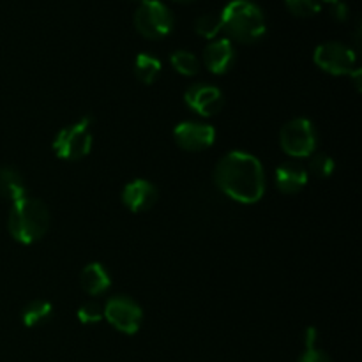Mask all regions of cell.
<instances>
[{
  "mask_svg": "<svg viewBox=\"0 0 362 362\" xmlns=\"http://www.w3.org/2000/svg\"><path fill=\"white\" fill-rule=\"evenodd\" d=\"M214 182L232 200L244 205L257 204L265 193L264 166L253 154L228 152L216 165Z\"/></svg>",
  "mask_w": 362,
  "mask_h": 362,
  "instance_id": "6da1fadb",
  "label": "cell"
},
{
  "mask_svg": "<svg viewBox=\"0 0 362 362\" xmlns=\"http://www.w3.org/2000/svg\"><path fill=\"white\" fill-rule=\"evenodd\" d=\"M7 228L16 243L25 246L37 243L49 228L48 207L41 200L30 197L14 202L9 211Z\"/></svg>",
  "mask_w": 362,
  "mask_h": 362,
  "instance_id": "7a4b0ae2",
  "label": "cell"
},
{
  "mask_svg": "<svg viewBox=\"0 0 362 362\" xmlns=\"http://www.w3.org/2000/svg\"><path fill=\"white\" fill-rule=\"evenodd\" d=\"M219 16L223 30L239 42H257L267 30L264 11L251 0H232Z\"/></svg>",
  "mask_w": 362,
  "mask_h": 362,
  "instance_id": "3957f363",
  "label": "cell"
},
{
  "mask_svg": "<svg viewBox=\"0 0 362 362\" xmlns=\"http://www.w3.org/2000/svg\"><path fill=\"white\" fill-rule=\"evenodd\" d=\"M94 145L92 117H81L76 122L62 127L53 140V151L64 161H80L87 158Z\"/></svg>",
  "mask_w": 362,
  "mask_h": 362,
  "instance_id": "277c9868",
  "label": "cell"
},
{
  "mask_svg": "<svg viewBox=\"0 0 362 362\" xmlns=\"http://www.w3.org/2000/svg\"><path fill=\"white\" fill-rule=\"evenodd\" d=\"M134 27L144 37L163 39L172 34L175 16L161 0H144L134 13Z\"/></svg>",
  "mask_w": 362,
  "mask_h": 362,
  "instance_id": "5b68a950",
  "label": "cell"
},
{
  "mask_svg": "<svg viewBox=\"0 0 362 362\" xmlns=\"http://www.w3.org/2000/svg\"><path fill=\"white\" fill-rule=\"evenodd\" d=\"M281 148L292 158H310L318 147V133L310 119H293L281 127Z\"/></svg>",
  "mask_w": 362,
  "mask_h": 362,
  "instance_id": "8992f818",
  "label": "cell"
},
{
  "mask_svg": "<svg viewBox=\"0 0 362 362\" xmlns=\"http://www.w3.org/2000/svg\"><path fill=\"white\" fill-rule=\"evenodd\" d=\"M313 60L322 71L332 76H352L357 71V55L349 45L329 41L317 46Z\"/></svg>",
  "mask_w": 362,
  "mask_h": 362,
  "instance_id": "52a82bcc",
  "label": "cell"
},
{
  "mask_svg": "<svg viewBox=\"0 0 362 362\" xmlns=\"http://www.w3.org/2000/svg\"><path fill=\"white\" fill-rule=\"evenodd\" d=\"M103 315L113 329L124 334H136L144 322L141 306L129 296H113L103 308Z\"/></svg>",
  "mask_w": 362,
  "mask_h": 362,
  "instance_id": "ba28073f",
  "label": "cell"
},
{
  "mask_svg": "<svg viewBox=\"0 0 362 362\" xmlns=\"http://www.w3.org/2000/svg\"><path fill=\"white\" fill-rule=\"evenodd\" d=\"M173 138H175L177 145L184 151L202 152L214 145L216 129L211 124L186 120V122L177 124L175 129H173Z\"/></svg>",
  "mask_w": 362,
  "mask_h": 362,
  "instance_id": "9c48e42d",
  "label": "cell"
},
{
  "mask_svg": "<svg viewBox=\"0 0 362 362\" xmlns=\"http://www.w3.org/2000/svg\"><path fill=\"white\" fill-rule=\"evenodd\" d=\"M187 108L200 117H214L223 108V92L209 83H194L184 94Z\"/></svg>",
  "mask_w": 362,
  "mask_h": 362,
  "instance_id": "30bf717a",
  "label": "cell"
},
{
  "mask_svg": "<svg viewBox=\"0 0 362 362\" xmlns=\"http://www.w3.org/2000/svg\"><path fill=\"white\" fill-rule=\"evenodd\" d=\"M158 189L147 179H134L124 187L122 202L131 212L151 211L158 202Z\"/></svg>",
  "mask_w": 362,
  "mask_h": 362,
  "instance_id": "8fae6325",
  "label": "cell"
},
{
  "mask_svg": "<svg viewBox=\"0 0 362 362\" xmlns=\"http://www.w3.org/2000/svg\"><path fill=\"white\" fill-rule=\"evenodd\" d=\"M204 62L212 74H226L235 64V48L226 37L214 39L204 52Z\"/></svg>",
  "mask_w": 362,
  "mask_h": 362,
  "instance_id": "7c38bea8",
  "label": "cell"
},
{
  "mask_svg": "<svg viewBox=\"0 0 362 362\" xmlns=\"http://www.w3.org/2000/svg\"><path fill=\"white\" fill-rule=\"evenodd\" d=\"M308 180H310V173L304 168L300 163L288 161L283 163L278 170H276L274 182L276 187L281 191L283 194H296L306 187Z\"/></svg>",
  "mask_w": 362,
  "mask_h": 362,
  "instance_id": "4fadbf2b",
  "label": "cell"
},
{
  "mask_svg": "<svg viewBox=\"0 0 362 362\" xmlns=\"http://www.w3.org/2000/svg\"><path fill=\"white\" fill-rule=\"evenodd\" d=\"M80 283L81 288L88 293V296H101L112 285V278H110L108 271L105 269V265L99 264V262H92L83 267L80 274Z\"/></svg>",
  "mask_w": 362,
  "mask_h": 362,
  "instance_id": "5bb4252c",
  "label": "cell"
},
{
  "mask_svg": "<svg viewBox=\"0 0 362 362\" xmlns=\"http://www.w3.org/2000/svg\"><path fill=\"white\" fill-rule=\"evenodd\" d=\"M0 197L13 202V204L21 200V198L28 197L23 177H21L18 170L11 168V166L0 168Z\"/></svg>",
  "mask_w": 362,
  "mask_h": 362,
  "instance_id": "9a60e30c",
  "label": "cell"
},
{
  "mask_svg": "<svg viewBox=\"0 0 362 362\" xmlns=\"http://www.w3.org/2000/svg\"><path fill=\"white\" fill-rule=\"evenodd\" d=\"M53 317V306L48 300L35 299L28 303L21 311V322L25 327H37V325L46 324Z\"/></svg>",
  "mask_w": 362,
  "mask_h": 362,
  "instance_id": "2e32d148",
  "label": "cell"
},
{
  "mask_svg": "<svg viewBox=\"0 0 362 362\" xmlns=\"http://www.w3.org/2000/svg\"><path fill=\"white\" fill-rule=\"evenodd\" d=\"M134 74L145 85H152L161 74V62L152 53H140L134 60Z\"/></svg>",
  "mask_w": 362,
  "mask_h": 362,
  "instance_id": "e0dca14e",
  "label": "cell"
},
{
  "mask_svg": "<svg viewBox=\"0 0 362 362\" xmlns=\"http://www.w3.org/2000/svg\"><path fill=\"white\" fill-rule=\"evenodd\" d=\"M170 62H172L173 69L179 74H182V76H194L200 71V62L187 49H177V52H173L172 57H170Z\"/></svg>",
  "mask_w": 362,
  "mask_h": 362,
  "instance_id": "ac0fdd59",
  "label": "cell"
},
{
  "mask_svg": "<svg viewBox=\"0 0 362 362\" xmlns=\"http://www.w3.org/2000/svg\"><path fill=\"white\" fill-rule=\"evenodd\" d=\"M334 170H336V163L331 156L324 154V152L310 156L308 173H311V175L318 177V179H327V177H331L332 173H334Z\"/></svg>",
  "mask_w": 362,
  "mask_h": 362,
  "instance_id": "d6986e66",
  "label": "cell"
},
{
  "mask_svg": "<svg viewBox=\"0 0 362 362\" xmlns=\"http://www.w3.org/2000/svg\"><path fill=\"white\" fill-rule=\"evenodd\" d=\"M194 30L198 35L205 39H214L223 30L221 16L219 14H204L194 23Z\"/></svg>",
  "mask_w": 362,
  "mask_h": 362,
  "instance_id": "ffe728a7",
  "label": "cell"
},
{
  "mask_svg": "<svg viewBox=\"0 0 362 362\" xmlns=\"http://www.w3.org/2000/svg\"><path fill=\"white\" fill-rule=\"evenodd\" d=\"M285 6L297 18H311L322 9L318 0H285Z\"/></svg>",
  "mask_w": 362,
  "mask_h": 362,
  "instance_id": "44dd1931",
  "label": "cell"
},
{
  "mask_svg": "<svg viewBox=\"0 0 362 362\" xmlns=\"http://www.w3.org/2000/svg\"><path fill=\"white\" fill-rule=\"evenodd\" d=\"M76 317L81 324L92 325L99 324V322L105 318V315H103V308L99 306L98 303H85L83 306H80V310L76 311Z\"/></svg>",
  "mask_w": 362,
  "mask_h": 362,
  "instance_id": "7402d4cb",
  "label": "cell"
},
{
  "mask_svg": "<svg viewBox=\"0 0 362 362\" xmlns=\"http://www.w3.org/2000/svg\"><path fill=\"white\" fill-rule=\"evenodd\" d=\"M297 362H331V357L324 352V350L317 349V346H306L303 356L299 357Z\"/></svg>",
  "mask_w": 362,
  "mask_h": 362,
  "instance_id": "603a6c76",
  "label": "cell"
},
{
  "mask_svg": "<svg viewBox=\"0 0 362 362\" xmlns=\"http://www.w3.org/2000/svg\"><path fill=\"white\" fill-rule=\"evenodd\" d=\"M331 14L334 20L346 21L350 18V7L345 2H341V0H338V2L331 4Z\"/></svg>",
  "mask_w": 362,
  "mask_h": 362,
  "instance_id": "cb8c5ba5",
  "label": "cell"
},
{
  "mask_svg": "<svg viewBox=\"0 0 362 362\" xmlns=\"http://www.w3.org/2000/svg\"><path fill=\"white\" fill-rule=\"evenodd\" d=\"M175 2H182V4H189V2H194V0H175Z\"/></svg>",
  "mask_w": 362,
  "mask_h": 362,
  "instance_id": "d4e9b609",
  "label": "cell"
},
{
  "mask_svg": "<svg viewBox=\"0 0 362 362\" xmlns=\"http://www.w3.org/2000/svg\"><path fill=\"white\" fill-rule=\"evenodd\" d=\"M324 2H329V4H334V2H338V0H324Z\"/></svg>",
  "mask_w": 362,
  "mask_h": 362,
  "instance_id": "484cf974",
  "label": "cell"
},
{
  "mask_svg": "<svg viewBox=\"0 0 362 362\" xmlns=\"http://www.w3.org/2000/svg\"><path fill=\"white\" fill-rule=\"evenodd\" d=\"M134 2H144V0H134Z\"/></svg>",
  "mask_w": 362,
  "mask_h": 362,
  "instance_id": "4316f807",
  "label": "cell"
}]
</instances>
